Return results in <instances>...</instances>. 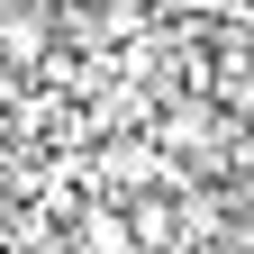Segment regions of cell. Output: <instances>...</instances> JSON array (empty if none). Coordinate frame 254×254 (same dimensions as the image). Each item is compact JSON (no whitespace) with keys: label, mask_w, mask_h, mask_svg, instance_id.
Segmentation results:
<instances>
[{"label":"cell","mask_w":254,"mask_h":254,"mask_svg":"<svg viewBox=\"0 0 254 254\" xmlns=\"http://www.w3.org/2000/svg\"><path fill=\"white\" fill-rule=\"evenodd\" d=\"M82 245H91V254H136V227H127L118 209H91V218H82Z\"/></svg>","instance_id":"cell-2"},{"label":"cell","mask_w":254,"mask_h":254,"mask_svg":"<svg viewBox=\"0 0 254 254\" xmlns=\"http://www.w3.org/2000/svg\"><path fill=\"white\" fill-rule=\"evenodd\" d=\"M127 227H136V254H145V245H154V254H164V245L182 236V218H173L164 200H136V209H127Z\"/></svg>","instance_id":"cell-1"},{"label":"cell","mask_w":254,"mask_h":254,"mask_svg":"<svg viewBox=\"0 0 254 254\" xmlns=\"http://www.w3.org/2000/svg\"><path fill=\"white\" fill-rule=\"evenodd\" d=\"M209 9H227V18H245V9H254V0H209Z\"/></svg>","instance_id":"cell-3"}]
</instances>
